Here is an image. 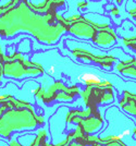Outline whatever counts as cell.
Here are the masks:
<instances>
[{"mask_svg":"<svg viewBox=\"0 0 136 146\" xmlns=\"http://www.w3.org/2000/svg\"><path fill=\"white\" fill-rule=\"evenodd\" d=\"M79 80L85 82V83H100L101 82V79L94 73H83L79 78Z\"/></svg>","mask_w":136,"mask_h":146,"instance_id":"6da1fadb","label":"cell"}]
</instances>
